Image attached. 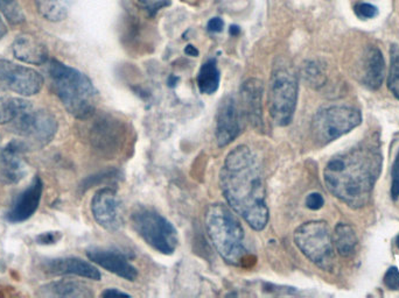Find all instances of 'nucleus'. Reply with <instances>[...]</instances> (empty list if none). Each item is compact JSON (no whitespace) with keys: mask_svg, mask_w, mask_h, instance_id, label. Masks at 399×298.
Here are the masks:
<instances>
[{"mask_svg":"<svg viewBox=\"0 0 399 298\" xmlns=\"http://www.w3.org/2000/svg\"><path fill=\"white\" fill-rule=\"evenodd\" d=\"M44 270L51 275H76L89 280H101V273L90 262L78 258H60L47 260Z\"/></svg>","mask_w":399,"mask_h":298,"instance_id":"18","label":"nucleus"},{"mask_svg":"<svg viewBox=\"0 0 399 298\" xmlns=\"http://www.w3.org/2000/svg\"><path fill=\"white\" fill-rule=\"evenodd\" d=\"M383 166L380 147L374 141L359 143L330 159L323 170L327 189L353 209L368 204Z\"/></svg>","mask_w":399,"mask_h":298,"instance_id":"2","label":"nucleus"},{"mask_svg":"<svg viewBox=\"0 0 399 298\" xmlns=\"http://www.w3.org/2000/svg\"><path fill=\"white\" fill-rule=\"evenodd\" d=\"M44 184L39 176H35L27 189L24 190L12 204L6 219L11 222H22L30 219L40 205Z\"/></svg>","mask_w":399,"mask_h":298,"instance_id":"17","label":"nucleus"},{"mask_svg":"<svg viewBox=\"0 0 399 298\" xmlns=\"http://www.w3.org/2000/svg\"><path fill=\"white\" fill-rule=\"evenodd\" d=\"M140 8L150 17H154L162 8L171 5V0H138Z\"/></svg>","mask_w":399,"mask_h":298,"instance_id":"29","label":"nucleus"},{"mask_svg":"<svg viewBox=\"0 0 399 298\" xmlns=\"http://www.w3.org/2000/svg\"><path fill=\"white\" fill-rule=\"evenodd\" d=\"M242 106L234 95L226 96L221 100L217 113V145L226 147L230 145L241 134L243 128Z\"/></svg>","mask_w":399,"mask_h":298,"instance_id":"12","label":"nucleus"},{"mask_svg":"<svg viewBox=\"0 0 399 298\" xmlns=\"http://www.w3.org/2000/svg\"><path fill=\"white\" fill-rule=\"evenodd\" d=\"M384 284L391 290L399 289V270L397 267H390L384 275Z\"/></svg>","mask_w":399,"mask_h":298,"instance_id":"32","label":"nucleus"},{"mask_svg":"<svg viewBox=\"0 0 399 298\" xmlns=\"http://www.w3.org/2000/svg\"><path fill=\"white\" fill-rule=\"evenodd\" d=\"M90 261L128 281L137 280L138 270L123 253L105 248H92L87 252Z\"/></svg>","mask_w":399,"mask_h":298,"instance_id":"15","label":"nucleus"},{"mask_svg":"<svg viewBox=\"0 0 399 298\" xmlns=\"http://www.w3.org/2000/svg\"><path fill=\"white\" fill-rule=\"evenodd\" d=\"M221 189L229 207L255 231L269 222V209L263 171L248 146L232 149L221 170Z\"/></svg>","mask_w":399,"mask_h":298,"instance_id":"1","label":"nucleus"},{"mask_svg":"<svg viewBox=\"0 0 399 298\" xmlns=\"http://www.w3.org/2000/svg\"><path fill=\"white\" fill-rule=\"evenodd\" d=\"M40 294L47 297L89 298L94 296L88 284L74 280H61L41 287Z\"/></svg>","mask_w":399,"mask_h":298,"instance_id":"21","label":"nucleus"},{"mask_svg":"<svg viewBox=\"0 0 399 298\" xmlns=\"http://www.w3.org/2000/svg\"><path fill=\"white\" fill-rule=\"evenodd\" d=\"M44 87V77L30 67L0 60V87L20 96L37 95Z\"/></svg>","mask_w":399,"mask_h":298,"instance_id":"10","label":"nucleus"},{"mask_svg":"<svg viewBox=\"0 0 399 298\" xmlns=\"http://www.w3.org/2000/svg\"><path fill=\"white\" fill-rule=\"evenodd\" d=\"M6 33H8V28H6L4 20L0 17V40L6 35Z\"/></svg>","mask_w":399,"mask_h":298,"instance_id":"38","label":"nucleus"},{"mask_svg":"<svg viewBox=\"0 0 399 298\" xmlns=\"http://www.w3.org/2000/svg\"><path fill=\"white\" fill-rule=\"evenodd\" d=\"M362 123V113L350 106L323 107L315 113L312 121V138L323 147L347 134Z\"/></svg>","mask_w":399,"mask_h":298,"instance_id":"8","label":"nucleus"},{"mask_svg":"<svg viewBox=\"0 0 399 298\" xmlns=\"http://www.w3.org/2000/svg\"><path fill=\"white\" fill-rule=\"evenodd\" d=\"M101 296H102V297H114V296L130 297V295L126 294L124 291L118 290V289H114V288H111V289H105V290L103 291Z\"/></svg>","mask_w":399,"mask_h":298,"instance_id":"36","label":"nucleus"},{"mask_svg":"<svg viewBox=\"0 0 399 298\" xmlns=\"http://www.w3.org/2000/svg\"><path fill=\"white\" fill-rule=\"evenodd\" d=\"M125 125L111 116H103L95 121L90 130V141L103 153L114 154L125 140Z\"/></svg>","mask_w":399,"mask_h":298,"instance_id":"13","label":"nucleus"},{"mask_svg":"<svg viewBox=\"0 0 399 298\" xmlns=\"http://www.w3.org/2000/svg\"><path fill=\"white\" fill-rule=\"evenodd\" d=\"M27 149L25 142H10L0 150V178L8 184L19 183L27 174L24 153Z\"/></svg>","mask_w":399,"mask_h":298,"instance_id":"14","label":"nucleus"},{"mask_svg":"<svg viewBox=\"0 0 399 298\" xmlns=\"http://www.w3.org/2000/svg\"><path fill=\"white\" fill-rule=\"evenodd\" d=\"M301 73L308 85L318 89L326 83V73L323 67L315 61H307L301 68Z\"/></svg>","mask_w":399,"mask_h":298,"instance_id":"25","label":"nucleus"},{"mask_svg":"<svg viewBox=\"0 0 399 298\" xmlns=\"http://www.w3.org/2000/svg\"><path fill=\"white\" fill-rule=\"evenodd\" d=\"M391 193L392 200H397L399 198V152L396 157L395 162L391 169Z\"/></svg>","mask_w":399,"mask_h":298,"instance_id":"31","label":"nucleus"},{"mask_svg":"<svg viewBox=\"0 0 399 298\" xmlns=\"http://www.w3.org/2000/svg\"><path fill=\"white\" fill-rule=\"evenodd\" d=\"M205 226L209 240L212 241L221 258L231 265H246L249 258L246 234L236 212L224 204L209 205L205 215Z\"/></svg>","mask_w":399,"mask_h":298,"instance_id":"4","label":"nucleus"},{"mask_svg":"<svg viewBox=\"0 0 399 298\" xmlns=\"http://www.w3.org/2000/svg\"><path fill=\"white\" fill-rule=\"evenodd\" d=\"M397 245H398V247H399V236H398V238H397Z\"/></svg>","mask_w":399,"mask_h":298,"instance_id":"40","label":"nucleus"},{"mask_svg":"<svg viewBox=\"0 0 399 298\" xmlns=\"http://www.w3.org/2000/svg\"><path fill=\"white\" fill-rule=\"evenodd\" d=\"M131 224L137 234L147 245L162 254L171 255L179 245V236L172 222L153 209L138 207L131 215Z\"/></svg>","mask_w":399,"mask_h":298,"instance_id":"6","label":"nucleus"},{"mask_svg":"<svg viewBox=\"0 0 399 298\" xmlns=\"http://www.w3.org/2000/svg\"><path fill=\"white\" fill-rule=\"evenodd\" d=\"M298 92L299 84L294 68L284 58H277L269 83L268 106L272 121L278 126L284 128L294 121Z\"/></svg>","mask_w":399,"mask_h":298,"instance_id":"5","label":"nucleus"},{"mask_svg":"<svg viewBox=\"0 0 399 298\" xmlns=\"http://www.w3.org/2000/svg\"><path fill=\"white\" fill-rule=\"evenodd\" d=\"M209 32L212 33H220L224 28V21L221 18H212L209 20L207 25Z\"/></svg>","mask_w":399,"mask_h":298,"instance_id":"35","label":"nucleus"},{"mask_svg":"<svg viewBox=\"0 0 399 298\" xmlns=\"http://www.w3.org/2000/svg\"><path fill=\"white\" fill-rule=\"evenodd\" d=\"M92 212L96 222L109 232H117L124 225V207L117 191L103 188L94 195Z\"/></svg>","mask_w":399,"mask_h":298,"instance_id":"11","label":"nucleus"},{"mask_svg":"<svg viewBox=\"0 0 399 298\" xmlns=\"http://www.w3.org/2000/svg\"><path fill=\"white\" fill-rule=\"evenodd\" d=\"M19 98L8 96L0 87V125L8 124L13 121L17 109H18Z\"/></svg>","mask_w":399,"mask_h":298,"instance_id":"27","label":"nucleus"},{"mask_svg":"<svg viewBox=\"0 0 399 298\" xmlns=\"http://www.w3.org/2000/svg\"><path fill=\"white\" fill-rule=\"evenodd\" d=\"M229 33H230L231 37H237L238 34L241 33V28L236 25H231L230 28H229Z\"/></svg>","mask_w":399,"mask_h":298,"instance_id":"39","label":"nucleus"},{"mask_svg":"<svg viewBox=\"0 0 399 298\" xmlns=\"http://www.w3.org/2000/svg\"><path fill=\"white\" fill-rule=\"evenodd\" d=\"M354 12H355L356 17L361 20H369V19L377 17L378 8L368 3H359L354 6Z\"/></svg>","mask_w":399,"mask_h":298,"instance_id":"30","label":"nucleus"},{"mask_svg":"<svg viewBox=\"0 0 399 298\" xmlns=\"http://www.w3.org/2000/svg\"><path fill=\"white\" fill-rule=\"evenodd\" d=\"M48 73L56 96L71 116L88 121L95 114L99 92L87 75L56 60L48 63Z\"/></svg>","mask_w":399,"mask_h":298,"instance_id":"3","label":"nucleus"},{"mask_svg":"<svg viewBox=\"0 0 399 298\" xmlns=\"http://www.w3.org/2000/svg\"><path fill=\"white\" fill-rule=\"evenodd\" d=\"M12 51L17 60L27 64L41 66L48 61L47 47L31 34H20L15 37Z\"/></svg>","mask_w":399,"mask_h":298,"instance_id":"19","label":"nucleus"},{"mask_svg":"<svg viewBox=\"0 0 399 298\" xmlns=\"http://www.w3.org/2000/svg\"><path fill=\"white\" fill-rule=\"evenodd\" d=\"M388 87L392 95L399 99V47L392 44L390 48V70H389Z\"/></svg>","mask_w":399,"mask_h":298,"instance_id":"26","label":"nucleus"},{"mask_svg":"<svg viewBox=\"0 0 399 298\" xmlns=\"http://www.w3.org/2000/svg\"><path fill=\"white\" fill-rule=\"evenodd\" d=\"M11 123L15 133L37 147L48 145L58 131V121L53 113L35 109L30 102L22 98H19L18 109Z\"/></svg>","mask_w":399,"mask_h":298,"instance_id":"9","label":"nucleus"},{"mask_svg":"<svg viewBox=\"0 0 399 298\" xmlns=\"http://www.w3.org/2000/svg\"><path fill=\"white\" fill-rule=\"evenodd\" d=\"M185 53H186V55H188V56H193V58H196L198 55V49H196V47H194L193 44H188L186 49H185Z\"/></svg>","mask_w":399,"mask_h":298,"instance_id":"37","label":"nucleus"},{"mask_svg":"<svg viewBox=\"0 0 399 298\" xmlns=\"http://www.w3.org/2000/svg\"><path fill=\"white\" fill-rule=\"evenodd\" d=\"M323 204H325V200H323L321 193H309L307 198H306V207H307L309 210H313V211L320 210V209L323 207Z\"/></svg>","mask_w":399,"mask_h":298,"instance_id":"33","label":"nucleus"},{"mask_svg":"<svg viewBox=\"0 0 399 298\" xmlns=\"http://www.w3.org/2000/svg\"><path fill=\"white\" fill-rule=\"evenodd\" d=\"M0 12L13 25L25 21V15L17 0H0Z\"/></svg>","mask_w":399,"mask_h":298,"instance_id":"28","label":"nucleus"},{"mask_svg":"<svg viewBox=\"0 0 399 298\" xmlns=\"http://www.w3.org/2000/svg\"><path fill=\"white\" fill-rule=\"evenodd\" d=\"M333 243L337 253L341 256L349 258L355 254L356 247H357V236H356L355 231L349 224H344V222L337 224L333 233Z\"/></svg>","mask_w":399,"mask_h":298,"instance_id":"22","label":"nucleus"},{"mask_svg":"<svg viewBox=\"0 0 399 298\" xmlns=\"http://www.w3.org/2000/svg\"><path fill=\"white\" fill-rule=\"evenodd\" d=\"M42 18L48 21H62L69 13L73 0H34Z\"/></svg>","mask_w":399,"mask_h":298,"instance_id":"24","label":"nucleus"},{"mask_svg":"<svg viewBox=\"0 0 399 298\" xmlns=\"http://www.w3.org/2000/svg\"><path fill=\"white\" fill-rule=\"evenodd\" d=\"M221 75L217 60L210 58L203 63L201 69L198 71V90L205 95H212L219 90L220 87Z\"/></svg>","mask_w":399,"mask_h":298,"instance_id":"23","label":"nucleus"},{"mask_svg":"<svg viewBox=\"0 0 399 298\" xmlns=\"http://www.w3.org/2000/svg\"><path fill=\"white\" fill-rule=\"evenodd\" d=\"M385 76V62L377 47H369L363 56V84L370 90H378Z\"/></svg>","mask_w":399,"mask_h":298,"instance_id":"20","label":"nucleus"},{"mask_svg":"<svg viewBox=\"0 0 399 298\" xmlns=\"http://www.w3.org/2000/svg\"><path fill=\"white\" fill-rule=\"evenodd\" d=\"M294 243L301 253L320 270L325 272L334 270L333 236L325 220H312L299 226L294 231Z\"/></svg>","mask_w":399,"mask_h":298,"instance_id":"7","label":"nucleus"},{"mask_svg":"<svg viewBox=\"0 0 399 298\" xmlns=\"http://www.w3.org/2000/svg\"><path fill=\"white\" fill-rule=\"evenodd\" d=\"M60 238H61V234L59 232L42 233V234L37 236V241L41 245L56 244Z\"/></svg>","mask_w":399,"mask_h":298,"instance_id":"34","label":"nucleus"},{"mask_svg":"<svg viewBox=\"0 0 399 298\" xmlns=\"http://www.w3.org/2000/svg\"><path fill=\"white\" fill-rule=\"evenodd\" d=\"M264 85L258 78H249L241 87V106L246 119L253 128L262 130L263 118Z\"/></svg>","mask_w":399,"mask_h":298,"instance_id":"16","label":"nucleus"}]
</instances>
